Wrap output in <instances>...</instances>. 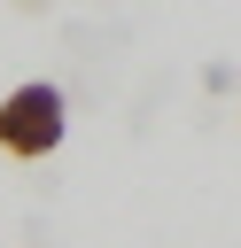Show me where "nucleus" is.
Segmentation results:
<instances>
[{"label":"nucleus","mask_w":241,"mask_h":248,"mask_svg":"<svg viewBox=\"0 0 241 248\" xmlns=\"http://www.w3.org/2000/svg\"><path fill=\"white\" fill-rule=\"evenodd\" d=\"M62 132H70V101H62V85H16L8 101H0V155H16V163H39V155H54L62 147Z\"/></svg>","instance_id":"1"}]
</instances>
